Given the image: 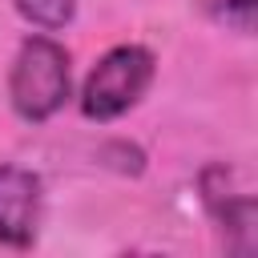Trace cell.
Wrapping results in <instances>:
<instances>
[{
  "instance_id": "3957f363",
  "label": "cell",
  "mask_w": 258,
  "mask_h": 258,
  "mask_svg": "<svg viewBox=\"0 0 258 258\" xmlns=\"http://www.w3.org/2000/svg\"><path fill=\"white\" fill-rule=\"evenodd\" d=\"M198 189H202V202H206L210 218L218 222L226 246L234 254H254L258 250V206H254V194L238 185V173L230 165L214 161L202 169Z\"/></svg>"
},
{
  "instance_id": "7a4b0ae2",
  "label": "cell",
  "mask_w": 258,
  "mask_h": 258,
  "mask_svg": "<svg viewBox=\"0 0 258 258\" xmlns=\"http://www.w3.org/2000/svg\"><path fill=\"white\" fill-rule=\"evenodd\" d=\"M153 52L141 48V44H117L109 48L93 73L85 77V89H81V113L89 121H117L125 117L141 97L145 89L153 85Z\"/></svg>"
},
{
  "instance_id": "277c9868",
  "label": "cell",
  "mask_w": 258,
  "mask_h": 258,
  "mask_svg": "<svg viewBox=\"0 0 258 258\" xmlns=\"http://www.w3.org/2000/svg\"><path fill=\"white\" fill-rule=\"evenodd\" d=\"M40 177L24 165H0V246L28 250L40 234Z\"/></svg>"
},
{
  "instance_id": "6da1fadb",
  "label": "cell",
  "mask_w": 258,
  "mask_h": 258,
  "mask_svg": "<svg viewBox=\"0 0 258 258\" xmlns=\"http://www.w3.org/2000/svg\"><path fill=\"white\" fill-rule=\"evenodd\" d=\"M73 93V69L69 48L52 36H28L16 48L12 73H8V101L16 117L24 121H48L64 109Z\"/></svg>"
},
{
  "instance_id": "5b68a950",
  "label": "cell",
  "mask_w": 258,
  "mask_h": 258,
  "mask_svg": "<svg viewBox=\"0 0 258 258\" xmlns=\"http://www.w3.org/2000/svg\"><path fill=\"white\" fill-rule=\"evenodd\" d=\"M202 12L214 24L250 36L254 32V20H258V0H202Z\"/></svg>"
},
{
  "instance_id": "8992f818",
  "label": "cell",
  "mask_w": 258,
  "mask_h": 258,
  "mask_svg": "<svg viewBox=\"0 0 258 258\" xmlns=\"http://www.w3.org/2000/svg\"><path fill=\"white\" fill-rule=\"evenodd\" d=\"M16 12L28 24H36L44 32H56L77 16V0H16Z\"/></svg>"
}]
</instances>
